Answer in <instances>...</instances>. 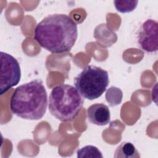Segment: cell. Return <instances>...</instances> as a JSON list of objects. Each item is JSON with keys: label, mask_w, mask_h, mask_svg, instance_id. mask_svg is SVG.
<instances>
[{"label": "cell", "mask_w": 158, "mask_h": 158, "mask_svg": "<svg viewBox=\"0 0 158 158\" xmlns=\"http://www.w3.org/2000/svg\"><path fill=\"white\" fill-rule=\"evenodd\" d=\"M114 157L115 158H138L140 157V155L131 143L125 141L117 147Z\"/></svg>", "instance_id": "cell-8"}, {"label": "cell", "mask_w": 158, "mask_h": 158, "mask_svg": "<svg viewBox=\"0 0 158 158\" xmlns=\"http://www.w3.org/2000/svg\"><path fill=\"white\" fill-rule=\"evenodd\" d=\"M86 115L89 122L99 126L108 124L110 120L109 109L102 103H96L90 106L87 109Z\"/></svg>", "instance_id": "cell-7"}, {"label": "cell", "mask_w": 158, "mask_h": 158, "mask_svg": "<svg viewBox=\"0 0 158 158\" xmlns=\"http://www.w3.org/2000/svg\"><path fill=\"white\" fill-rule=\"evenodd\" d=\"M108 72L95 65H88L74 78V85L80 95L94 100L99 98L109 85Z\"/></svg>", "instance_id": "cell-4"}, {"label": "cell", "mask_w": 158, "mask_h": 158, "mask_svg": "<svg viewBox=\"0 0 158 158\" xmlns=\"http://www.w3.org/2000/svg\"><path fill=\"white\" fill-rule=\"evenodd\" d=\"M0 59V94L2 95L19 83L21 70L19 62L10 54L1 51Z\"/></svg>", "instance_id": "cell-5"}, {"label": "cell", "mask_w": 158, "mask_h": 158, "mask_svg": "<svg viewBox=\"0 0 158 158\" xmlns=\"http://www.w3.org/2000/svg\"><path fill=\"white\" fill-rule=\"evenodd\" d=\"M78 157H94L102 158L101 152L96 146L88 145L78 149L77 152Z\"/></svg>", "instance_id": "cell-10"}, {"label": "cell", "mask_w": 158, "mask_h": 158, "mask_svg": "<svg viewBox=\"0 0 158 158\" xmlns=\"http://www.w3.org/2000/svg\"><path fill=\"white\" fill-rule=\"evenodd\" d=\"M138 1H123V0H116L114 1V6L117 11L121 13H128L132 12L137 7Z\"/></svg>", "instance_id": "cell-11"}, {"label": "cell", "mask_w": 158, "mask_h": 158, "mask_svg": "<svg viewBox=\"0 0 158 158\" xmlns=\"http://www.w3.org/2000/svg\"><path fill=\"white\" fill-rule=\"evenodd\" d=\"M48 95L41 80H34L17 87L10 100L12 112L27 120L41 119L46 112Z\"/></svg>", "instance_id": "cell-2"}, {"label": "cell", "mask_w": 158, "mask_h": 158, "mask_svg": "<svg viewBox=\"0 0 158 158\" xmlns=\"http://www.w3.org/2000/svg\"><path fill=\"white\" fill-rule=\"evenodd\" d=\"M83 104V99L73 86L62 84L55 86L49 98L51 114L61 122L73 121L78 115Z\"/></svg>", "instance_id": "cell-3"}, {"label": "cell", "mask_w": 158, "mask_h": 158, "mask_svg": "<svg viewBox=\"0 0 158 158\" xmlns=\"http://www.w3.org/2000/svg\"><path fill=\"white\" fill-rule=\"evenodd\" d=\"M158 24L152 19L146 20L141 26L138 43L140 48L148 52H154L158 49Z\"/></svg>", "instance_id": "cell-6"}, {"label": "cell", "mask_w": 158, "mask_h": 158, "mask_svg": "<svg viewBox=\"0 0 158 158\" xmlns=\"http://www.w3.org/2000/svg\"><path fill=\"white\" fill-rule=\"evenodd\" d=\"M106 99L110 106H117L122 101V91L120 88L111 86L106 92Z\"/></svg>", "instance_id": "cell-9"}, {"label": "cell", "mask_w": 158, "mask_h": 158, "mask_svg": "<svg viewBox=\"0 0 158 158\" xmlns=\"http://www.w3.org/2000/svg\"><path fill=\"white\" fill-rule=\"evenodd\" d=\"M78 36L77 25L67 15L51 14L39 22L34 39L43 48L54 54L68 52L74 46Z\"/></svg>", "instance_id": "cell-1"}]
</instances>
